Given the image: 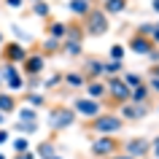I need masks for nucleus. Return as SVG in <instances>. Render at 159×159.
<instances>
[{
  "instance_id": "nucleus-21",
  "label": "nucleus",
  "mask_w": 159,
  "mask_h": 159,
  "mask_svg": "<svg viewBox=\"0 0 159 159\" xmlns=\"http://www.w3.org/2000/svg\"><path fill=\"white\" fill-rule=\"evenodd\" d=\"M33 151H35V157H38V159L49 157V154H57V140H54V132H51L49 138H46V140H41Z\"/></svg>"
},
{
  "instance_id": "nucleus-23",
  "label": "nucleus",
  "mask_w": 159,
  "mask_h": 159,
  "mask_svg": "<svg viewBox=\"0 0 159 159\" xmlns=\"http://www.w3.org/2000/svg\"><path fill=\"white\" fill-rule=\"evenodd\" d=\"M19 108V100H16V94L14 92H0V113H14V111Z\"/></svg>"
},
{
  "instance_id": "nucleus-38",
  "label": "nucleus",
  "mask_w": 159,
  "mask_h": 159,
  "mask_svg": "<svg viewBox=\"0 0 159 159\" xmlns=\"http://www.w3.org/2000/svg\"><path fill=\"white\" fill-rule=\"evenodd\" d=\"M14 35H16V41H30V35H27L25 30H19L16 25H14Z\"/></svg>"
},
{
  "instance_id": "nucleus-35",
  "label": "nucleus",
  "mask_w": 159,
  "mask_h": 159,
  "mask_svg": "<svg viewBox=\"0 0 159 159\" xmlns=\"http://www.w3.org/2000/svg\"><path fill=\"white\" fill-rule=\"evenodd\" d=\"M25 86H27V89H38V86H43L41 75H25Z\"/></svg>"
},
{
  "instance_id": "nucleus-43",
  "label": "nucleus",
  "mask_w": 159,
  "mask_h": 159,
  "mask_svg": "<svg viewBox=\"0 0 159 159\" xmlns=\"http://www.w3.org/2000/svg\"><path fill=\"white\" fill-rule=\"evenodd\" d=\"M105 159H135V157H129L124 151H116V154H111V157H105Z\"/></svg>"
},
{
  "instance_id": "nucleus-16",
  "label": "nucleus",
  "mask_w": 159,
  "mask_h": 159,
  "mask_svg": "<svg viewBox=\"0 0 159 159\" xmlns=\"http://www.w3.org/2000/svg\"><path fill=\"white\" fill-rule=\"evenodd\" d=\"M65 41H78V43H84L86 41V33H84V25H81V19H70L67 22V33H65Z\"/></svg>"
},
{
  "instance_id": "nucleus-20",
  "label": "nucleus",
  "mask_w": 159,
  "mask_h": 159,
  "mask_svg": "<svg viewBox=\"0 0 159 159\" xmlns=\"http://www.w3.org/2000/svg\"><path fill=\"white\" fill-rule=\"evenodd\" d=\"M59 49H62V41H57V38H49V35H46V41L38 43V49H35V51H41L43 57L49 59V57H57Z\"/></svg>"
},
{
  "instance_id": "nucleus-53",
  "label": "nucleus",
  "mask_w": 159,
  "mask_h": 159,
  "mask_svg": "<svg viewBox=\"0 0 159 159\" xmlns=\"http://www.w3.org/2000/svg\"><path fill=\"white\" fill-rule=\"evenodd\" d=\"M157 25H159V22H157Z\"/></svg>"
},
{
  "instance_id": "nucleus-29",
  "label": "nucleus",
  "mask_w": 159,
  "mask_h": 159,
  "mask_svg": "<svg viewBox=\"0 0 159 159\" xmlns=\"http://www.w3.org/2000/svg\"><path fill=\"white\" fill-rule=\"evenodd\" d=\"M16 119L19 121H38V108L22 105V108H16Z\"/></svg>"
},
{
  "instance_id": "nucleus-40",
  "label": "nucleus",
  "mask_w": 159,
  "mask_h": 159,
  "mask_svg": "<svg viewBox=\"0 0 159 159\" xmlns=\"http://www.w3.org/2000/svg\"><path fill=\"white\" fill-rule=\"evenodd\" d=\"M148 89L151 94H159V78H148Z\"/></svg>"
},
{
  "instance_id": "nucleus-42",
  "label": "nucleus",
  "mask_w": 159,
  "mask_h": 159,
  "mask_svg": "<svg viewBox=\"0 0 159 159\" xmlns=\"http://www.w3.org/2000/svg\"><path fill=\"white\" fill-rule=\"evenodd\" d=\"M148 78H159V62H154L148 67Z\"/></svg>"
},
{
  "instance_id": "nucleus-3",
  "label": "nucleus",
  "mask_w": 159,
  "mask_h": 159,
  "mask_svg": "<svg viewBox=\"0 0 159 159\" xmlns=\"http://www.w3.org/2000/svg\"><path fill=\"white\" fill-rule=\"evenodd\" d=\"M75 121H78V113L73 111V105H51L49 108V129L54 135L62 129H70Z\"/></svg>"
},
{
  "instance_id": "nucleus-13",
  "label": "nucleus",
  "mask_w": 159,
  "mask_h": 159,
  "mask_svg": "<svg viewBox=\"0 0 159 159\" xmlns=\"http://www.w3.org/2000/svg\"><path fill=\"white\" fill-rule=\"evenodd\" d=\"M81 73L86 75V81H94V78H102V59H100V57H84V65H81Z\"/></svg>"
},
{
  "instance_id": "nucleus-7",
  "label": "nucleus",
  "mask_w": 159,
  "mask_h": 159,
  "mask_svg": "<svg viewBox=\"0 0 159 159\" xmlns=\"http://www.w3.org/2000/svg\"><path fill=\"white\" fill-rule=\"evenodd\" d=\"M27 54H30V49H27L22 41H6L3 46H0V57H3V62L22 65V62L27 59Z\"/></svg>"
},
{
  "instance_id": "nucleus-32",
  "label": "nucleus",
  "mask_w": 159,
  "mask_h": 159,
  "mask_svg": "<svg viewBox=\"0 0 159 159\" xmlns=\"http://www.w3.org/2000/svg\"><path fill=\"white\" fill-rule=\"evenodd\" d=\"M124 46H121V43H113V46H111V51H108V59H124Z\"/></svg>"
},
{
  "instance_id": "nucleus-55",
  "label": "nucleus",
  "mask_w": 159,
  "mask_h": 159,
  "mask_svg": "<svg viewBox=\"0 0 159 159\" xmlns=\"http://www.w3.org/2000/svg\"><path fill=\"white\" fill-rule=\"evenodd\" d=\"M100 3H102V0H100Z\"/></svg>"
},
{
  "instance_id": "nucleus-54",
  "label": "nucleus",
  "mask_w": 159,
  "mask_h": 159,
  "mask_svg": "<svg viewBox=\"0 0 159 159\" xmlns=\"http://www.w3.org/2000/svg\"><path fill=\"white\" fill-rule=\"evenodd\" d=\"M157 108H159V105H157Z\"/></svg>"
},
{
  "instance_id": "nucleus-39",
  "label": "nucleus",
  "mask_w": 159,
  "mask_h": 159,
  "mask_svg": "<svg viewBox=\"0 0 159 159\" xmlns=\"http://www.w3.org/2000/svg\"><path fill=\"white\" fill-rule=\"evenodd\" d=\"M151 157H154V159L159 157V135L154 138V140H151Z\"/></svg>"
},
{
  "instance_id": "nucleus-8",
  "label": "nucleus",
  "mask_w": 159,
  "mask_h": 159,
  "mask_svg": "<svg viewBox=\"0 0 159 159\" xmlns=\"http://www.w3.org/2000/svg\"><path fill=\"white\" fill-rule=\"evenodd\" d=\"M148 111H151V105H146V102H132V100H127V102H121V105H119V116L129 124V121H143V119L148 116Z\"/></svg>"
},
{
  "instance_id": "nucleus-44",
  "label": "nucleus",
  "mask_w": 159,
  "mask_h": 159,
  "mask_svg": "<svg viewBox=\"0 0 159 159\" xmlns=\"http://www.w3.org/2000/svg\"><path fill=\"white\" fill-rule=\"evenodd\" d=\"M8 140H11V132L6 127H0V143H8Z\"/></svg>"
},
{
  "instance_id": "nucleus-50",
  "label": "nucleus",
  "mask_w": 159,
  "mask_h": 159,
  "mask_svg": "<svg viewBox=\"0 0 159 159\" xmlns=\"http://www.w3.org/2000/svg\"><path fill=\"white\" fill-rule=\"evenodd\" d=\"M0 159H8V157H6V154H3V151H0Z\"/></svg>"
},
{
  "instance_id": "nucleus-46",
  "label": "nucleus",
  "mask_w": 159,
  "mask_h": 159,
  "mask_svg": "<svg viewBox=\"0 0 159 159\" xmlns=\"http://www.w3.org/2000/svg\"><path fill=\"white\" fill-rule=\"evenodd\" d=\"M151 8H154V11L159 14V0H151Z\"/></svg>"
},
{
  "instance_id": "nucleus-24",
  "label": "nucleus",
  "mask_w": 159,
  "mask_h": 159,
  "mask_svg": "<svg viewBox=\"0 0 159 159\" xmlns=\"http://www.w3.org/2000/svg\"><path fill=\"white\" fill-rule=\"evenodd\" d=\"M92 6H94L92 0H70V3H67V8H70V14H73L75 19H84Z\"/></svg>"
},
{
  "instance_id": "nucleus-36",
  "label": "nucleus",
  "mask_w": 159,
  "mask_h": 159,
  "mask_svg": "<svg viewBox=\"0 0 159 159\" xmlns=\"http://www.w3.org/2000/svg\"><path fill=\"white\" fill-rule=\"evenodd\" d=\"M11 159H38V157H35V151H33V148H27V151H16Z\"/></svg>"
},
{
  "instance_id": "nucleus-34",
  "label": "nucleus",
  "mask_w": 159,
  "mask_h": 159,
  "mask_svg": "<svg viewBox=\"0 0 159 159\" xmlns=\"http://www.w3.org/2000/svg\"><path fill=\"white\" fill-rule=\"evenodd\" d=\"M11 146H14V154H16V151H27L30 148V140H27V138H14Z\"/></svg>"
},
{
  "instance_id": "nucleus-11",
  "label": "nucleus",
  "mask_w": 159,
  "mask_h": 159,
  "mask_svg": "<svg viewBox=\"0 0 159 159\" xmlns=\"http://www.w3.org/2000/svg\"><path fill=\"white\" fill-rule=\"evenodd\" d=\"M154 46H157V43L151 41L148 35H140V33H132L129 41H127V49L132 51V54H138V57H148Z\"/></svg>"
},
{
  "instance_id": "nucleus-6",
  "label": "nucleus",
  "mask_w": 159,
  "mask_h": 159,
  "mask_svg": "<svg viewBox=\"0 0 159 159\" xmlns=\"http://www.w3.org/2000/svg\"><path fill=\"white\" fill-rule=\"evenodd\" d=\"M121 151L129 154V157H135V159H148L151 157V140L146 138V135L127 138V140H121Z\"/></svg>"
},
{
  "instance_id": "nucleus-2",
  "label": "nucleus",
  "mask_w": 159,
  "mask_h": 159,
  "mask_svg": "<svg viewBox=\"0 0 159 159\" xmlns=\"http://www.w3.org/2000/svg\"><path fill=\"white\" fill-rule=\"evenodd\" d=\"M81 25H84V33L86 38H102V35L111 30V22H108V14L100 8V6H92L89 14L81 19Z\"/></svg>"
},
{
  "instance_id": "nucleus-4",
  "label": "nucleus",
  "mask_w": 159,
  "mask_h": 159,
  "mask_svg": "<svg viewBox=\"0 0 159 159\" xmlns=\"http://www.w3.org/2000/svg\"><path fill=\"white\" fill-rule=\"evenodd\" d=\"M105 89H108V94H105V100H102V105H113V108H119L121 102L129 100V86L124 84V78L121 75H105Z\"/></svg>"
},
{
  "instance_id": "nucleus-31",
  "label": "nucleus",
  "mask_w": 159,
  "mask_h": 159,
  "mask_svg": "<svg viewBox=\"0 0 159 159\" xmlns=\"http://www.w3.org/2000/svg\"><path fill=\"white\" fill-rule=\"evenodd\" d=\"M121 78H124V84L129 86V89H132V86H138V84H143V81H146V78H143L140 73H121Z\"/></svg>"
},
{
  "instance_id": "nucleus-51",
  "label": "nucleus",
  "mask_w": 159,
  "mask_h": 159,
  "mask_svg": "<svg viewBox=\"0 0 159 159\" xmlns=\"http://www.w3.org/2000/svg\"><path fill=\"white\" fill-rule=\"evenodd\" d=\"M0 86H3V78H0Z\"/></svg>"
},
{
  "instance_id": "nucleus-26",
  "label": "nucleus",
  "mask_w": 159,
  "mask_h": 159,
  "mask_svg": "<svg viewBox=\"0 0 159 159\" xmlns=\"http://www.w3.org/2000/svg\"><path fill=\"white\" fill-rule=\"evenodd\" d=\"M124 59H102V75H121Z\"/></svg>"
},
{
  "instance_id": "nucleus-17",
  "label": "nucleus",
  "mask_w": 159,
  "mask_h": 159,
  "mask_svg": "<svg viewBox=\"0 0 159 159\" xmlns=\"http://www.w3.org/2000/svg\"><path fill=\"white\" fill-rule=\"evenodd\" d=\"M86 97H92V100H105V94H108V89H105V81L102 78H94V81H86Z\"/></svg>"
},
{
  "instance_id": "nucleus-37",
  "label": "nucleus",
  "mask_w": 159,
  "mask_h": 159,
  "mask_svg": "<svg viewBox=\"0 0 159 159\" xmlns=\"http://www.w3.org/2000/svg\"><path fill=\"white\" fill-rule=\"evenodd\" d=\"M27 0H6V8H14V11H19L22 6H25Z\"/></svg>"
},
{
  "instance_id": "nucleus-12",
  "label": "nucleus",
  "mask_w": 159,
  "mask_h": 159,
  "mask_svg": "<svg viewBox=\"0 0 159 159\" xmlns=\"http://www.w3.org/2000/svg\"><path fill=\"white\" fill-rule=\"evenodd\" d=\"M19 67H22L25 75H43V70H46V57H43L41 51H30L27 59Z\"/></svg>"
},
{
  "instance_id": "nucleus-18",
  "label": "nucleus",
  "mask_w": 159,
  "mask_h": 159,
  "mask_svg": "<svg viewBox=\"0 0 159 159\" xmlns=\"http://www.w3.org/2000/svg\"><path fill=\"white\" fill-rule=\"evenodd\" d=\"M22 102L25 105H30V108H46V94H41V92H35V89H27V92H22Z\"/></svg>"
},
{
  "instance_id": "nucleus-25",
  "label": "nucleus",
  "mask_w": 159,
  "mask_h": 159,
  "mask_svg": "<svg viewBox=\"0 0 159 159\" xmlns=\"http://www.w3.org/2000/svg\"><path fill=\"white\" fill-rule=\"evenodd\" d=\"M59 54H65V57H70V59H78L81 54H84V43H78V41H62Z\"/></svg>"
},
{
  "instance_id": "nucleus-56",
  "label": "nucleus",
  "mask_w": 159,
  "mask_h": 159,
  "mask_svg": "<svg viewBox=\"0 0 159 159\" xmlns=\"http://www.w3.org/2000/svg\"><path fill=\"white\" fill-rule=\"evenodd\" d=\"M157 159H159V157H157Z\"/></svg>"
},
{
  "instance_id": "nucleus-14",
  "label": "nucleus",
  "mask_w": 159,
  "mask_h": 159,
  "mask_svg": "<svg viewBox=\"0 0 159 159\" xmlns=\"http://www.w3.org/2000/svg\"><path fill=\"white\" fill-rule=\"evenodd\" d=\"M65 33H67V22H62V19H57V16L46 19V35H49V38L65 41Z\"/></svg>"
},
{
  "instance_id": "nucleus-15",
  "label": "nucleus",
  "mask_w": 159,
  "mask_h": 159,
  "mask_svg": "<svg viewBox=\"0 0 159 159\" xmlns=\"http://www.w3.org/2000/svg\"><path fill=\"white\" fill-rule=\"evenodd\" d=\"M62 86H67V89H84L86 75L81 70H67V73H62Z\"/></svg>"
},
{
  "instance_id": "nucleus-5",
  "label": "nucleus",
  "mask_w": 159,
  "mask_h": 159,
  "mask_svg": "<svg viewBox=\"0 0 159 159\" xmlns=\"http://www.w3.org/2000/svg\"><path fill=\"white\" fill-rule=\"evenodd\" d=\"M89 151H92L94 159H105V157H111V154L121 151V140H119V138H113V135H94Z\"/></svg>"
},
{
  "instance_id": "nucleus-45",
  "label": "nucleus",
  "mask_w": 159,
  "mask_h": 159,
  "mask_svg": "<svg viewBox=\"0 0 159 159\" xmlns=\"http://www.w3.org/2000/svg\"><path fill=\"white\" fill-rule=\"evenodd\" d=\"M151 41H154V43L159 46V25H157V30H154V35H151Z\"/></svg>"
},
{
  "instance_id": "nucleus-9",
  "label": "nucleus",
  "mask_w": 159,
  "mask_h": 159,
  "mask_svg": "<svg viewBox=\"0 0 159 159\" xmlns=\"http://www.w3.org/2000/svg\"><path fill=\"white\" fill-rule=\"evenodd\" d=\"M0 78H3V84L8 86L11 92H22V89H25V75H22V70H16L14 62H3Z\"/></svg>"
},
{
  "instance_id": "nucleus-27",
  "label": "nucleus",
  "mask_w": 159,
  "mask_h": 159,
  "mask_svg": "<svg viewBox=\"0 0 159 159\" xmlns=\"http://www.w3.org/2000/svg\"><path fill=\"white\" fill-rule=\"evenodd\" d=\"M30 14L46 22V19L51 16V3H46V0H35V3H33V8H30Z\"/></svg>"
},
{
  "instance_id": "nucleus-22",
  "label": "nucleus",
  "mask_w": 159,
  "mask_h": 159,
  "mask_svg": "<svg viewBox=\"0 0 159 159\" xmlns=\"http://www.w3.org/2000/svg\"><path fill=\"white\" fill-rule=\"evenodd\" d=\"M129 100H132V102H146V105H151V89H148V84L143 81V84L132 86V92H129Z\"/></svg>"
},
{
  "instance_id": "nucleus-30",
  "label": "nucleus",
  "mask_w": 159,
  "mask_h": 159,
  "mask_svg": "<svg viewBox=\"0 0 159 159\" xmlns=\"http://www.w3.org/2000/svg\"><path fill=\"white\" fill-rule=\"evenodd\" d=\"M57 86H62V73H51L46 81H43V89L46 92H51V89H57Z\"/></svg>"
},
{
  "instance_id": "nucleus-10",
  "label": "nucleus",
  "mask_w": 159,
  "mask_h": 159,
  "mask_svg": "<svg viewBox=\"0 0 159 159\" xmlns=\"http://www.w3.org/2000/svg\"><path fill=\"white\" fill-rule=\"evenodd\" d=\"M73 111L78 113V116H84V119H92L97 116L102 111V102L100 100H92V97H86V94H78L73 100Z\"/></svg>"
},
{
  "instance_id": "nucleus-52",
  "label": "nucleus",
  "mask_w": 159,
  "mask_h": 159,
  "mask_svg": "<svg viewBox=\"0 0 159 159\" xmlns=\"http://www.w3.org/2000/svg\"><path fill=\"white\" fill-rule=\"evenodd\" d=\"M30 3H35V0H30Z\"/></svg>"
},
{
  "instance_id": "nucleus-48",
  "label": "nucleus",
  "mask_w": 159,
  "mask_h": 159,
  "mask_svg": "<svg viewBox=\"0 0 159 159\" xmlns=\"http://www.w3.org/2000/svg\"><path fill=\"white\" fill-rule=\"evenodd\" d=\"M6 124V113H0V127Z\"/></svg>"
},
{
  "instance_id": "nucleus-47",
  "label": "nucleus",
  "mask_w": 159,
  "mask_h": 159,
  "mask_svg": "<svg viewBox=\"0 0 159 159\" xmlns=\"http://www.w3.org/2000/svg\"><path fill=\"white\" fill-rule=\"evenodd\" d=\"M43 159H62L59 154H49V157H43Z\"/></svg>"
},
{
  "instance_id": "nucleus-33",
  "label": "nucleus",
  "mask_w": 159,
  "mask_h": 159,
  "mask_svg": "<svg viewBox=\"0 0 159 159\" xmlns=\"http://www.w3.org/2000/svg\"><path fill=\"white\" fill-rule=\"evenodd\" d=\"M154 30H157V25H154V22H143V25H138V30H135V33H140V35H154Z\"/></svg>"
},
{
  "instance_id": "nucleus-1",
  "label": "nucleus",
  "mask_w": 159,
  "mask_h": 159,
  "mask_svg": "<svg viewBox=\"0 0 159 159\" xmlns=\"http://www.w3.org/2000/svg\"><path fill=\"white\" fill-rule=\"evenodd\" d=\"M124 124H127V121L119 116V113H113V111H100L97 116L86 119L84 129H86V132H92V135H116V132L124 129Z\"/></svg>"
},
{
  "instance_id": "nucleus-49",
  "label": "nucleus",
  "mask_w": 159,
  "mask_h": 159,
  "mask_svg": "<svg viewBox=\"0 0 159 159\" xmlns=\"http://www.w3.org/2000/svg\"><path fill=\"white\" fill-rule=\"evenodd\" d=\"M3 43H6V35H3V33H0V46H3Z\"/></svg>"
},
{
  "instance_id": "nucleus-41",
  "label": "nucleus",
  "mask_w": 159,
  "mask_h": 159,
  "mask_svg": "<svg viewBox=\"0 0 159 159\" xmlns=\"http://www.w3.org/2000/svg\"><path fill=\"white\" fill-rule=\"evenodd\" d=\"M148 62L154 65V62H159V46H154L151 49V54H148Z\"/></svg>"
},
{
  "instance_id": "nucleus-28",
  "label": "nucleus",
  "mask_w": 159,
  "mask_h": 159,
  "mask_svg": "<svg viewBox=\"0 0 159 159\" xmlns=\"http://www.w3.org/2000/svg\"><path fill=\"white\" fill-rule=\"evenodd\" d=\"M14 132L33 135V132H38V121H19V119H14Z\"/></svg>"
},
{
  "instance_id": "nucleus-19",
  "label": "nucleus",
  "mask_w": 159,
  "mask_h": 159,
  "mask_svg": "<svg viewBox=\"0 0 159 159\" xmlns=\"http://www.w3.org/2000/svg\"><path fill=\"white\" fill-rule=\"evenodd\" d=\"M100 8L108 14V16H119V14H124L129 8V0H102Z\"/></svg>"
}]
</instances>
